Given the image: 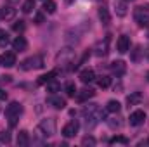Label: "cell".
<instances>
[{"instance_id": "cell-1", "label": "cell", "mask_w": 149, "mask_h": 147, "mask_svg": "<svg viewBox=\"0 0 149 147\" xmlns=\"http://www.w3.org/2000/svg\"><path fill=\"white\" fill-rule=\"evenodd\" d=\"M21 114H23V106H21L19 102H10V104L7 106V109H5V116L9 118L10 126L16 125V119H19Z\"/></svg>"}, {"instance_id": "cell-2", "label": "cell", "mask_w": 149, "mask_h": 147, "mask_svg": "<svg viewBox=\"0 0 149 147\" xmlns=\"http://www.w3.org/2000/svg\"><path fill=\"white\" fill-rule=\"evenodd\" d=\"M43 64H45V61H43V55H33V57H28L26 61H23V64H21V68L24 69V71H30V69H40V68H43Z\"/></svg>"}, {"instance_id": "cell-3", "label": "cell", "mask_w": 149, "mask_h": 147, "mask_svg": "<svg viewBox=\"0 0 149 147\" xmlns=\"http://www.w3.org/2000/svg\"><path fill=\"white\" fill-rule=\"evenodd\" d=\"M56 128H57V125H56V119H54V118L42 119L40 125H38V130H40L45 137H52V135L56 133Z\"/></svg>"}, {"instance_id": "cell-4", "label": "cell", "mask_w": 149, "mask_h": 147, "mask_svg": "<svg viewBox=\"0 0 149 147\" xmlns=\"http://www.w3.org/2000/svg\"><path fill=\"white\" fill-rule=\"evenodd\" d=\"M73 61H74V50H71L70 47L68 49H63L57 54V57H56L57 66H68V64H73Z\"/></svg>"}, {"instance_id": "cell-5", "label": "cell", "mask_w": 149, "mask_h": 147, "mask_svg": "<svg viewBox=\"0 0 149 147\" xmlns=\"http://www.w3.org/2000/svg\"><path fill=\"white\" fill-rule=\"evenodd\" d=\"M108 52H109V37H106L104 40H99L94 47V54L97 57H104V55H108Z\"/></svg>"}, {"instance_id": "cell-6", "label": "cell", "mask_w": 149, "mask_h": 147, "mask_svg": "<svg viewBox=\"0 0 149 147\" xmlns=\"http://www.w3.org/2000/svg\"><path fill=\"white\" fill-rule=\"evenodd\" d=\"M128 119H130V125H132V126H141V125L146 121V112H144V111H141V109L134 111V112L130 114V118H128Z\"/></svg>"}, {"instance_id": "cell-7", "label": "cell", "mask_w": 149, "mask_h": 147, "mask_svg": "<svg viewBox=\"0 0 149 147\" xmlns=\"http://www.w3.org/2000/svg\"><path fill=\"white\" fill-rule=\"evenodd\" d=\"M78 128H80V125H78V121H70V123H66L64 125V128H63V135L64 137H74L76 133H78Z\"/></svg>"}, {"instance_id": "cell-8", "label": "cell", "mask_w": 149, "mask_h": 147, "mask_svg": "<svg viewBox=\"0 0 149 147\" xmlns=\"http://www.w3.org/2000/svg\"><path fill=\"white\" fill-rule=\"evenodd\" d=\"M116 49H118V52L120 54H125V52H128L130 50V38L128 37H120L118 38V42H116Z\"/></svg>"}, {"instance_id": "cell-9", "label": "cell", "mask_w": 149, "mask_h": 147, "mask_svg": "<svg viewBox=\"0 0 149 147\" xmlns=\"http://www.w3.org/2000/svg\"><path fill=\"white\" fill-rule=\"evenodd\" d=\"M95 95V92L92 90V88H83V90H80V92H76V101L78 102H87L88 99H92Z\"/></svg>"}, {"instance_id": "cell-10", "label": "cell", "mask_w": 149, "mask_h": 147, "mask_svg": "<svg viewBox=\"0 0 149 147\" xmlns=\"http://www.w3.org/2000/svg\"><path fill=\"white\" fill-rule=\"evenodd\" d=\"M111 71H113V74H116V76H123L125 71H127V64H125L123 61H113L111 62Z\"/></svg>"}, {"instance_id": "cell-11", "label": "cell", "mask_w": 149, "mask_h": 147, "mask_svg": "<svg viewBox=\"0 0 149 147\" xmlns=\"http://www.w3.org/2000/svg\"><path fill=\"white\" fill-rule=\"evenodd\" d=\"M80 80H81V83H92V81L95 80V71H94L92 68L83 69V71L80 73Z\"/></svg>"}, {"instance_id": "cell-12", "label": "cell", "mask_w": 149, "mask_h": 147, "mask_svg": "<svg viewBox=\"0 0 149 147\" xmlns=\"http://www.w3.org/2000/svg\"><path fill=\"white\" fill-rule=\"evenodd\" d=\"M16 64V52H5L2 55V66L5 68H12Z\"/></svg>"}, {"instance_id": "cell-13", "label": "cell", "mask_w": 149, "mask_h": 147, "mask_svg": "<svg viewBox=\"0 0 149 147\" xmlns=\"http://www.w3.org/2000/svg\"><path fill=\"white\" fill-rule=\"evenodd\" d=\"M14 16H16V9H14L12 5L2 7V10H0V17H2V19L9 21V19H14Z\"/></svg>"}, {"instance_id": "cell-14", "label": "cell", "mask_w": 149, "mask_h": 147, "mask_svg": "<svg viewBox=\"0 0 149 147\" xmlns=\"http://www.w3.org/2000/svg\"><path fill=\"white\" fill-rule=\"evenodd\" d=\"M12 47H14V50H17V52H23V50H26V47H28V42H26V38H24V37H17L14 42H12Z\"/></svg>"}, {"instance_id": "cell-15", "label": "cell", "mask_w": 149, "mask_h": 147, "mask_svg": "<svg viewBox=\"0 0 149 147\" xmlns=\"http://www.w3.org/2000/svg\"><path fill=\"white\" fill-rule=\"evenodd\" d=\"M49 104H52L56 109H64V107H66V101H64L63 97H57V95L49 97Z\"/></svg>"}, {"instance_id": "cell-16", "label": "cell", "mask_w": 149, "mask_h": 147, "mask_svg": "<svg viewBox=\"0 0 149 147\" xmlns=\"http://www.w3.org/2000/svg\"><path fill=\"white\" fill-rule=\"evenodd\" d=\"M30 144V137H28V132L26 130H21L17 133V146L19 147H26Z\"/></svg>"}, {"instance_id": "cell-17", "label": "cell", "mask_w": 149, "mask_h": 147, "mask_svg": "<svg viewBox=\"0 0 149 147\" xmlns=\"http://www.w3.org/2000/svg\"><path fill=\"white\" fill-rule=\"evenodd\" d=\"M57 9V3L54 0H43V12L45 14H54Z\"/></svg>"}, {"instance_id": "cell-18", "label": "cell", "mask_w": 149, "mask_h": 147, "mask_svg": "<svg viewBox=\"0 0 149 147\" xmlns=\"http://www.w3.org/2000/svg\"><path fill=\"white\" fill-rule=\"evenodd\" d=\"M141 99H142V95H141L139 92L130 94V95L127 97V104H128V107H130V106H137V104L141 102Z\"/></svg>"}, {"instance_id": "cell-19", "label": "cell", "mask_w": 149, "mask_h": 147, "mask_svg": "<svg viewBox=\"0 0 149 147\" xmlns=\"http://www.w3.org/2000/svg\"><path fill=\"white\" fill-rule=\"evenodd\" d=\"M120 109H121V104H120L118 101H109L108 106H106V111H108V112H113V114H118Z\"/></svg>"}, {"instance_id": "cell-20", "label": "cell", "mask_w": 149, "mask_h": 147, "mask_svg": "<svg viewBox=\"0 0 149 147\" xmlns=\"http://www.w3.org/2000/svg\"><path fill=\"white\" fill-rule=\"evenodd\" d=\"M99 17H101V21H102V24H109V21H111L109 10H108L106 7H101V9H99Z\"/></svg>"}, {"instance_id": "cell-21", "label": "cell", "mask_w": 149, "mask_h": 147, "mask_svg": "<svg viewBox=\"0 0 149 147\" xmlns=\"http://www.w3.org/2000/svg\"><path fill=\"white\" fill-rule=\"evenodd\" d=\"M59 90H61V83L52 78V80L47 83V92H49V94H56V92H59Z\"/></svg>"}, {"instance_id": "cell-22", "label": "cell", "mask_w": 149, "mask_h": 147, "mask_svg": "<svg viewBox=\"0 0 149 147\" xmlns=\"http://www.w3.org/2000/svg\"><path fill=\"white\" fill-rule=\"evenodd\" d=\"M56 74H57V71H50V73H47V74H42V76L37 80V83H38V85H47V83L56 76Z\"/></svg>"}, {"instance_id": "cell-23", "label": "cell", "mask_w": 149, "mask_h": 147, "mask_svg": "<svg viewBox=\"0 0 149 147\" xmlns=\"http://www.w3.org/2000/svg\"><path fill=\"white\" fill-rule=\"evenodd\" d=\"M109 144H111V146H114V144H123V146H128V139H127V137H123V135H116V137L109 139Z\"/></svg>"}, {"instance_id": "cell-24", "label": "cell", "mask_w": 149, "mask_h": 147, "mask_svg": "<svg viewBox=\"0 0 149 147\" xmlns=\"http://www.w3.org/2000/svg\"><path fill=\"white\" fill-rule=\"evenodd\" d=\"M64 90H66V94H68L70 97H74L76 92H78V90H76V85H74L73 81H68V83L64 85Z\"/></svg>"}, {"instance_id": "cell-25", "label": "cell", "mask_w": 149, "mask_h": 147, "mask_svg": "<svg viewBox=\"0 0 149 147\" xmlns=\"http://www.w3.org/2000/svg\"><path fill=\"white\" fill-rule=\"evenodd\" d=\"M135 21L139 23V26H141V28H149V14H144V16L135 17Z\"/></svg>"}, {"instance_id": "cell-26", "label": "cell", "mask_w": 149, "mask_h": 147, "mask_svg": "<svg viewBox=\"0 0 149 147\" xmlns=\"http://www.w3.org/2000/svg\"><path fill=\"white\" fill-rule=\"evenodd\" d=\"M97 85L101 88H108L111 85V78L109 76H101V78H97Z\"/></svg>"}, {"instance_id": "cell-27", "label": "cell", "mask_w": 149, "mask_h": 147, "mask_svg": "<svg viewBox=\"0 0 149 147\" xmlns=\"http://www.w3.org/2000/svg\"><path fill=\"white\" fill-rule=\"evenodd\" d=\"M9 35H7V31L5 30H0V47H7L9 45Z\"/></svg>"}, {"instance_id": "cell-28", "label": "cell", "mask_w": 149, "mask_h": 147, "mask_svg": "<svg viewBox=\"0 0 149 147\" xmlns=\"http://www.w3.org/2000/svg\"><path fill=\"white\" fill-rule=\"evenodd\" d=\"M33 9H35V0H26V2L23 3V12L30 14V12H31Z\"/></svg>"}, {"instance_id": "cell-29", "label": "cell", "mask_w": 149, "mask_h": 147, "mask_svg": "<svg viewBox=\"0 0 149 147\" xmlns=\"http://www.w3.org/2000/svg\"><path fill=\"white\" fill-rule=\"evenodd\" d=\"M24 28H26L24 21H16V23L12 24V30H14L16 33H23V31H24Z\"/></svg>"}, {"instance_id": "cell-30", "label": "cell", "mask_w": 149, "mask_h": 147, "mask_svg": "<svg viewBox=\"0 0 149 147\" xmlns=\"http://www.w3.org/2000/svg\"><path fill=\"white\" fill-rule=\"evenodd\" d=\"M116 14L118 16H125L127 14V2H120L116 5Z\"/></svg>"}, {"instance_id": "cell-31", "label": "cell", "mask_w": 149, "mask_h": 147, "mask_svg": "<svg viewBox=\"0 0 149 147\" xmlns=\"http://www.w3.org/2000/svg\"><path fill=\"white\" fill-rule=\"evenodd\" d=\"M106 121H108L109 128H113V130H116V128H121V121H120L118 118H111V119H106Z\"/></svg>"}, {"instance_id": "cell-32", "label": "cell", "mask_w": 149, "mask_h": 147, "mask_svg": "<svg viewBox=\"0 0 149 147\" xmlns=\"http://www.w3.org/2000/svg\"><path fill=\"white\" fill-rule=\"evenodd\" d=\"M81 146H95V139H94V137H90V135H87V137H83Z\"/></svg>"}, {"instance_id": "cell-33", "label": "cell", "mask_w": 149, "mask_h": 147, "mask_svg": "<svg viewBox=\"0 0 149 147\" xmlns=\"http://www.w3.org/2000/svg\"><path fill=\"white\" fill-rule=\"evenodd\" d=\"M0 142L2 144H9L10 142V133L9 132H0Z\"/></svg>"}, {"instance_id": "cell-34", "label": "cell", "mask_w": 149, "mask_h": 147, "mask_svg": "<svg viewBox=\"0 0 149 147\" xmlns=\"http://www.w3.org/2000/svg\"><path fill=\"white\" fill-rule=\"evenodd\" d=\"M35 23H37V24H42V23H43V14H42V12H38L37 16H35Z\"/></svg>"}, {"instance_id": "cell-35", "label": "cell", "mask_w": 149, "mask_h": 147, "mask_svg": "<svg viewBox=\"0 0 149 147\" xmlns=\"http://www.w3.org/2000/svg\"><path fill=\"white\" fill-rule=\"evenodd\" d=\"M7 99V92L3 88H0V101H5Z\"/></svg>"}, {"instance_id": "cell-36", "label": "cell", "mask_w": 149, "mask_h": 147, "mask_svg": "<svg viewBox=\"0 0 149 147\" xmlns=\"http://www.w3.org/2000/svg\"><path fill=\"white\" fill-rule=\"evenodd\" d=\"M17 2H19V0H7L9 5H14V3H17Z\"/></svg>"}, {"instance_id": "cell-37", "label": "cell", "mask_w": 149, "mask_h": 147, "mask_svg": "<svg viewBox=\"0 0 149 147\" xmlns=\"http://www.w3.org/2000/svg\"><path fill=\"white\" fill-rule=\"evenodd\" d=\"M125 2H134V0H125Z\"/></svg>"}, {"instance_id": "cell-38", "label": "cell", "mask_w": 149, "mask_h": 147, "mask_svg": "<svg viewBox=\"0 0 149 147\" xmlns=\"http://www.w3.org/2000/svg\"><path fill=\"white\" fill-rule=\"evenodd\" d=\"M0 64H2V57H0Z\"/></svg>"}, {"instance_id": "cell-39", "label": "cell", "mask_w": 149, "mask_h": 147, "mask_svg": "<svg viewBox=\"0 0 149 147\" xmlns=\"http://www.w3.org/2000/svg\"><path fill=\"white\" fill-rule=\"evenodd\" d=\"M66 2H71V0H66Z\"/></svg>"}, {"instance_id": "cell-40", "label": "cell", "mask_w": 149, "mask_h": 147, "mask_svg": "<svg viewBox=\"0 0 149 147\" xmlns=\"http://www.w3.org/2000/svg\"><path fill=\"white\" fill-rule=\"evenodd\" d=\"M148 144H149V139H148Z\"/></svg>"}]
</instances>
